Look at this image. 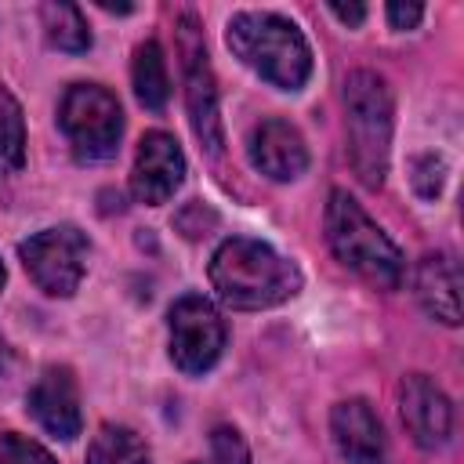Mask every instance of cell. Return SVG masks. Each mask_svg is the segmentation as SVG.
Listing matches in <instances>:
<instances>
[{"mask_svg": "<svg viewBox=\"0 0 464 464\" xmlns=\"http://www.w3.org/2000/svg\"><path fill=\"white\" fill-rule=\"evenodd\" d=\"M210 286L228 308H272L301 290V272L268 243L250 236L225 239L210 257Z\"/></svg>", "mask_w": 464, "mask_h": 464, "instance_id": "1", "label": "cell"}, {"mask_svg": "<svg viewBox=\"0 0 464 464\" xmlns=\"http://www.w3.org/2000/svg\"><path fill=\"white\" fill-rule=\"evenodd\" d=\"M225 40L232 54L261 80L283 91H301L312 72V51L301 29L272 11H239L228 18Z\"/></svg>", "mask_w": 464, "mask_h": 464, "instance_id": "2", "label": "cell"}, {"mask_svg": "<svg viewBox=\"0 0 464 464\" xmlns=\"http://www.w3.org/2000/svg\"><path fill=\"white\" fill-rule=\"evenodd\" d=\"M326 243L334 250V257L352 268L359 279L381 286V290H395L402 283V254L399 246L384 236V228L344 192L334 188L330 203H326Z\"/></svg>", "mask_w": 464, "mask_h": 464, "instance_id": "3", "label": "cell"}, {"mask_svg": "<svg viewBox=\"0 0 464 464\" xmlns=\"http://www.w3.org/2000/svg\"><path fill=\"white\" fill-rule=\"evenodd\" d=\"M344 130H348L352 170L366 188H377L388 170L392 94L388 83L370 69H355L344 80Z\"/></svg>", "mask_w": 464, "mask_h": 464, "instance_id": "4", "label": "cell"}, {"mask_svg": "<svg viewBox=\"0 0 464 464\" xmlns=\"http://www.w3.org/2000/svg\"><path fill=\"white\" fill-rule=\"evenodd\" d=\"M58 123L80 160H105L116 152L123 134V112L116 94H109L98 83H72L62 94Z\"/></svg>", "mask_w": 464, "mask_h": 464, "instance_id": "5", "label": "cell"}, {"mask_svg": "<svg viewBox=\"0 0 464 464\" xmlns=\"http://www.w3.org/2000/svg\"><path fill=\"white\" fill-rule=\"evenodd\" d=\"M87 236L72 225H58V228H44L29 239L18 243V257L25 265V272L33 276V283L51 294V297H69L76 294L83 272H87Z\"/></svg>", "mask_w": 464, "mask_h": 464, "instance_id": "6", "label": "cell"}, {"mask_svg": "<svg viewBox=\"0 0 464 464\" xmlns=\"http://www.w3.org/2000/svg\"><path fill=\"white\" fill-rule=\"evenodd\" d=\"M167 326H170V359L181 373H207L221 359L225 323L207 297L199 294L178 297L170 304Z\"/></svg>", "mask_w": 464, "mask_h": 464, "instance_id": "7", "label": "cell"}, {"mask_svg": "<svg viewBox=\"0 0 464 464\" xmlns=\"http://www.w3.org/2000/svg\"><path fill=\"white\" fill-rule=\"evenodd\" d=\"M178 51H181V72H185V102H188V120L196 138L210 149L221 152V116H218V87H214V72L207 62V47H203V33L196 25V18L185 11L178 18Z\"/></svg>", "mask_w": 464, "mask_h": 464, "instance_id": "8", "label": "cell"}, {"mask_svg": "<svg viewBox=\"0 0 464 464\" xmlns=\"http://www.w3.org/2000/svg\"><path fill=\"white\" fill-rule=\"evenodd\" d=\"M185 178V156L181 145L174 141V134L167 130H149L138 141V156H134V170H130V192L138 203H167L178 185Z\"/></svg>", "mask_w": 464, "mask_h": 464, "instance_id": "9", "label": "cell"}, {"mask_svg": "<svg viewBox=\"0 0 464 464\" xmlns=\"http://www.w3.org/2000/svg\"><path fill=\"white\" fill-rule=\"evenodd\" d=\"M399 413L402 424L410 431V439L424 450H435L450 439L453 431V406L446 399V392L424 377V373H410L399 384Z\"/></svg>", "mask_w": 464, "mask_h": 464, "instance_id": "10", "label": "cell"}, {"mask_svg": "<svg viewBox=\"0 0 464 464\" xmlns=\"http://www.w3.org/2000/svg\"><path fill=\"white\" fill-rule=\"evenodd\" d=\"M29 413L36 424L54 439H76L83 413H80V392L65 366H47L36 384L29 388Z\"/></svg>", "mask_w": 464, "mask_h": 464, "instance_id": "11", "label": "cell"}, {"mask_svg": "<svg viewBox=\"0 0 464 464\" xmlns=\"http://www.w3.org/2000/svg\"><path fill=\"white\" fill-rule=\"evenodd\" d=\"M250 163L272 178V181H290L308 167V149L304 138L294 123L286 120H261L250 130Z\"/></svg>", "mask_w": 464, "mask_h": 464, "instance_id": "12", "label": "cell"}, {"mask_svg": "<svg viewBox=\"0 0 464 464\" xmlns=\"http://www.w3.org/2000/svg\"><path fill=\"white\" fill-rule=\"evenodd\" d=\"M330 431L348 464H384V431L366 399H344L330 413Z\"/></svg>", "mask_w": 464, "mask_h": 464, "instance_id": "13", "label": "cell"}, {"mask_svg": "<svg viewBox=\"0 0 464 464\" xmlns=\"http://www.w3.org/2000/svg\"><path fill=\"white\" fill-rule=\"evenodd\" d=\"M413 290H417L420 308L431 319H439L446 326L460 323V272H457V261L450 254H428L417 265Z\"/></svg>", "mask_w": 464, "mask_h": 464, "instance_id": "14", "label": "cell"}, {"mask_svg": "<svg viewBox=\"0 0 464 464\" xmlns=\"http://www.w3.org/2000/svg\"><path fill=\"white\" fill-rule=\"evenodd\" d=\"M134 94L145 109L160 112L170 98V76H167V58H163V47L156 40H145L138 44L134 51Z\"/></svg>", "mask_w": 464, "mask_h": 464, "instance_id": "15", "label": "cell"}, {"mask_svg": "<svg viewBox=\"0 0 464 464\" xmlns=\"http://www.w3.org/2000/svg\"><path fill=\"white\" fill-rule=\"evenodd\" d=\"M87 464H149V450L138 431L123 424H102L87 446Z\"/></svg>", "mask_w": 464, "mask_h": 464, "instance_id": "16", "label": "cell"}, {"mask_svg": "<svg viewBox=\"0 0 464 464\" xmlns=\"http://www.w3.org/2000/svg\"><path fill=\"white\" fill-rule=\"evenodd\" d=\"M40 14H44L47 40H51L58 51H72V54H80V51L91 47V29H87L80 7H72V4H44Z\"/></svg>", "mask_w": 464, "mask_h": 464, "instance_id": "17", "label": "cell"}, {"mask_svg": "<svg viewBox=\"0 0 464 464\" xmlns=\"http://www.w3.org/2000/svg\"><path fill=\"white\" fill-rule=\"evenodd\" d=\"M25 163V120L18 98L0 83V174H14Z\"/></svg>", "mask_w": 464, "mask_h": 464, "instance_id": "18", "label": "cell"}, {"mask_svg": "<svg viewBox=\"0 0 464 464\" xmlns=\"http://www.w3.org/2000/svg\"><path fill=\"white\" fill-rule=\"evenodd\" d=\"M0 464H54V457L40 442H33L18 431H7L0 439Z\"/></svg>", "mask_w": 464, "mask_h": 464, "instance_id": "19", "label": "cell"}, {"mask_svg": "<svg viewBox=\"0 0 464 464\" xmlns=\"http://www.w3.org/2000/svg\"><path fill=\"white\" fill-rule=\"evenodd\" d=\"M210 453L218 464H250V450L243 442V435L232 424H218L210 435Z\"/></svg>", "mask_w": 464, "mask_h": 464, "instance_id": "20", "label": "cell"}, {"mask_svg": "<svg viewBox=\"0 0 464 464\" xmlns=\"http://www.w3.org/2000/svg\"><path fill=\"white\" fill-rule=\"evenodd\" d=\"M413 185H417V192H420L424 199H435V192H439V185H442V163H439L435 156H420V160L413 163Z\"/></svg>", "mask_w": 464, "mask_h": 464, "instance_id": "21", "label": "cell"}, {"mask_svg": "<svg viewBox=\"0 0 464 464\" xmlns=\"http://www.w3.org/2000/svg\"><path fill=\"white\" fill-rule=\"evenodd\" d=\"M424 7L420 4H388V22L392 29H413L420 22Z\"/></svg>", "mask_w": 464, "mask_h": 464, "instance_id": "22", "label": "cell"}, {"mask_svg": "<svg viewBox=\"0 0 464 464\" xmlns=\"http://www.w3.org/2000/svg\"><path fill=\"white\" fill-rule=\"evenodd\" d=\"M330 11H334L344 25H359V22L366 18V7H362V4H352V7H344V4H330Z\"/></svg>", "mask_w": 464, "mask_h": 464, "instance_id": "23", "label": "cell"}, {"mask_svg": "<svg viewBox=\"0 0 464 464\" xmlns=\"http://www.w3.org/2000/svg\"><path fill=\"white\" fill-rule=\"evenodd\" d=\"M0 286H4V265H0Z\"/></svg>", "mask_w": 464, "mask_h": 464, "instance_id": "24", "label": "cell"}]
</instances>
